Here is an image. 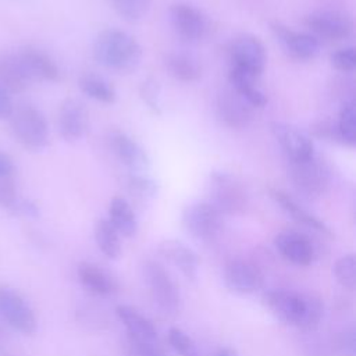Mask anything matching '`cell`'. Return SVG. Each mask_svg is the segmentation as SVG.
Returning <instances> with one entry per match:
<instances>
[{"instance_id":"cell-34","label":"cell","mask_w":356,"mask_h":356,"mask_svg":"<svg viewBox=\"0 0 356 356\" xmlns=\"http://www.w3.org/2000/svg\"><path fill=\"white\" fill-rule=\"evenodd\" d=\"M139 96L146 107L154 114L161 115L163 113V103H161V88L157 79L149 76L142 81L139 86Z\"/></svg>"},{"instance_id":"cell-23","label":"cell","mask_w":356,"mask_h":356,"mask_svg":"<svg viewBox=\"0 0 356 356\" xmlns=\"http://www.w3.org/2000/svg\"><path fill=\"white\" fill-rule=\"evenodd\" d=\"M31 79L54 82L60 78V70L54 60L44 51L33 47H26L18 53Z\"/></svg>"},{"instance_id":"cell-1","label":"cell","mask_w":356,"mask_h":356,"mask_svg":"<svg viewBox=\"0 0 356 356\" xmlns=\"http://www.w3.org/2000/svg\"><path fill=\"white\" fill-rule=\"evenodd\" d=\"M263 303L275 318L305 331L314 330L324 314V306L318 298L284 288L264 292Z\"/></svg>"},{"instance_id":"cell-19","label":"cell","mask_w":356,"mask_h":356,"mask_svg":"<svg viewBox=\"0 0 356 356\" xmlns=\"http://www.w3.org/2000/svg\"><path fill=\"white\" fill-rule=\"evenodd\" d=\"M268 195L298 224H300L309 229H313L316 232H320L325 236H332V231L324 221H321L318 217L312 214L307 209H305L299 202H296L285 191L278 189V188H270Z\"/></svg>"},{"instance_id":"cell-24","label":"cell","mask_w":356,"mask_h":356,"mask_svg":"<svg viewBox=\"0 0 356 356\" xmlns=\"http://www.w3.org/2000/svg\"><path fill=\"white\" fill-rule=\"evenodd\" d=\"M32 82L18 53L0 56V85L8 93H21Z\"/></svg>"},{"instance_id":"cell-26","label":"cell","mask_w":356,"mask_h":356,"mask_svg":"<svg viewBox=\"0 0 356 356\" xmlns=\"http://www.w3.org/2000/svg\"><path fill=\"white\" fill-rule=\"evenodd\" d=\"M107 220L115 231L127 238H131L138 231V220L129 202L122 196L111 197L107 209Z\"/></svg>"},{"instance_id":"cell-43","label":"cell","mask_w":356,"mask_h":356,"mask_svg":"<svg viewBox=\"0 0 356 356\" xmlns=\"http://www.w3.org/2000/svg\"><path fill=\"white\" fill-rule=\"evenodd\" d=\"M214 356H238L232 348H221Z\"/></svg>"},{"instance_id":"cell-41","label":"cell","mask_w":356,"mask_h":356,"mask_svg":"<svg viewBox=\"0 0 356 356\" xmlns=\"http://www.w3.org/2000/svg\"><path fill=\"white\" fill-rule=\"evenodd\" d=\"M14 111V106L10 97V93L0 85V120L10 118Z\"/></svg>"},{"instance_id":"cell-8","label":"cell","mask_w":356,"mask_h":356,"mask_svg":"<svg viewBox=\"0 0 356 356\" xmlns=\"http://www.w3.org/2000/svg\"><path fill=\"white\" fill-rule=\"evenodd\" d=\"M182 225L196 239L210 242L224 227L222 214L210 202H192L182 210Z\"/></svg>"},{"instance_id":"cell-21","label":"cell","mask_w":356,"mask_h":356,"mask_svg":"<svg viewBox=\"0 0 356 356\" xmlns=\"http://www.w3.org/2000/svg\"><path fill=\"white\" fill-rule=\"evenodd\" d=\"M115 316L125 327L127 338L142 342H157V330L154 324L139 310L128 305H118Z\"/></svg>"},{"instance_id":"cell-10","label":"cell","mask_w":356,"mask_h":356,"mask_svg":"<svg viewBox=\"0 0 356 356\" xmlns=\"http://www.w3.org/2000/svg\"><path fill=\"white\" fill-rule=\"evenodd\" d=\"M305 25L317 39L345 40L353 33V19L338 10H318L305 17Z\"/></svg>"},{"instance_id":"cell-14","label":"cell","mask_w":356,"mask_h":356,"mask_svg":"<svg viewBox=\"0 0 356 356\" xmlns=\"http://www.w3.org/2000/svg\"><path fill=\"white\" fill-rule=\"evenodd\" d=\"M216 110L218 120L232 129H243L253 121L254 107L229 85L217 95Z\"/></svg>"},{"instance_id":"cell-36","label":"cell","mask_w":356,"mask_h":356,"mask_svg":"<svg viewBox=\"0 0 356 356\" xmlns=\"http://www.w3.org/2000/svg\"><path fill=\"white\" fill-rule=\"evenodd\" d=\"M330 64L342 74H349L356 68V49L353 46L341 47L330 54Z\"/></svg>"},{"instance_id":"cell-16","label":"cell","mask_w":356,"mask_h":356,"mask_svg":"<svg viewBox=\"0 0 356 356\" xmlns=\"http://www.w3.org/2000/svg\"><path fill=\"white\" fill-rule=\"evenodd\" d=\"M57 125L60 136L65 142L74 143L82 139L89 125V114L85 104L75 97L65 99L58 108Z\"/></svg>"},{"instance_id":"cell-22","label":"cell","mask_w":356,"mask_h":356,"mask_svg":"<svg viewBox=\"0 0 356 356\" xmlns=\"http://www.w3.org/2000/svg\"><path fill=\"white\" fill-rule=\"evenodd\" d=\"M78 280L83 288L96 296H111L117 291V281L102 267L90 261H82L76 268Z\"/></svg>"},{"instance_id":"cell-35","label":"cell","mask_w":356,"mask_h":356,"mask_svg":"<svg viewBox=\"0 0 356 356\" xmlns=\"http://www.w3.org/2000/svg\"><path fill=\"white\" fill-rule=\"evenodd\" d=\"M168 343L179 356H202L196 342L181 328L171 327L167 334Z\"/></svg>"},{"instance_id":"cell-25","label":"cell","mask_w":356,"mask_h":356,"mask_svg":"<svg viewBox=\"0 0 356 356\" xmlns=\"http://www.w3.org/2000/svg\"><path fill=\"white\" fill-rule=\"evenodd\" d=\"M164 65L168 74L184 83L196 82L202 76V65L199 61L185 51H170L164 57Z\"/></svg>"},{"instance_id":"cell-33","label":"cell","mask_w":356,"mask_h":356,"mask_svg":"<svg viewBox=\"0 0 356 356\" xmlns=\"http://www.w3.org/2000/svg\"><path fill=\"white\" fill-rule=\"evenodd\" d=\"M114 11L128 22L142 19L150 10L152 0H108Z\"/></svg>"},{"instance_id":"cell-31","label":"cell","mask_w":356,"mask_h":356,"mask_svg":"<svg viewBox=\"0 0 356 356\" xmlns=\"http://www.w3.org/2000/svg\"><path fill=\"white\" fill-rule=\"evenodd\" d=\"M127 189L138 200H152L157 196L159 184L147 172H128Z\"/></svg>"},{"instance_id":"cell-42","label":"cell","mask_w":356,"mask_h":356,"mask_svg":"<svg viewBox=\"0 0 356 356\" xmlns=\"http://www.w3.org/2000/svg\"><path fill=\"white\" fill-rule=\"evenodd\" d=\"M14 161L11 157L3 152H0V177H11L14 172Z\"/></svg>"},{"instance_id":"cell-37","label":"cell","mask_w":356,"mask_h":356,"mask_svg":"<svg viewBox=\"0 0 356 356\" xmlns=\"http://www.w3.org/2000/svg\"><path fill=\"white\" fill-rule=\"evenodd\" d=\"M335 352L338 356H356V330L353 325L343 328L337 335Z\"/></svg>"},{"instance_id":"cell-9","label":"cell","mask_w":356,"mask_h":356,"mask_svg":"<svg viewBox=\"0 0 356 356\" xmlns=\"http://www.w3.org/2000/svg\"><path fill=\"white\" fill-rule=\"evenodd\" d=\"M168 15L174 32L185 42L197 43L203 40L210 31L207 15L191 3L178 1L171 4Z\"/></svg>"},{"instance_id":"cell-29","label":"cell","mask_w":356,"mask_h":356,"mask_svg":"<svg viewBox=\"0 0 356 356\" xmlns=\"http://www.w3.org/2000/svg\"><path fill=\"white\" fill-rule=\"evenodd\" d=\"M337 131V142L348 147H355L356 145V108L353 97L342 102L338 118L335 121Z\"/></svg>"},{"instance_id":"cell-3","label":"cell","mask_w":356,"mask_h":356,"mask_svg":"<svg viewBox=\"0 0 356 356\" xmlns=\"http://www.w3.org/2000/svg\"><path fill=\"white\" fill-rule=\"evenodd\" d=\"M207 193L210 203L224 216L241 214L248 207V192L241 179L222 170H214L207 177Z\"/></svg>"},{"instance_id":"cell-7","label":"cell","mask_w":356,"mask_h":356,"mask_svg":"<svg viewBox=\"0 0 356 356\" xmlns=\"http://www.w3.org/2000/svg\"><path fill=\"white\" fill-rule=\"evenodd\" d=\"M289 179L293 188L307 199H318L330 188L331 174L317 156L298 163H289Z\"/></svg>"},{"instance_id":"cell-12","label":"cell","mask_w":356,"mask_h":356,"mask_svg":"<svg viewBox=\"0 0 356 356\" xmlns=\"http://www.w3.org/2000/svg\"><path fill=\"white\" fill-rule=\"evenodd\" d=\"M270 29L289 57L299 61H307L318 56L321 49L320 40L312 33L295 31L280 21L270 22Z\"/></svg>"},{"instance_id":"cell-38","label":"cell","mask_w":356,"mask_h":356,"mask_svg":"<svg viewBox=\"0 0 356 356\" xmlns=\"http://www.w3.org/2000/svg\"><path fill=\"white\" fill-rule=\"evenodd\" d=\"M125 350L128 356H167L157 342H142L127 338Z\"/></svg>"},{"instance_id":"cell-27","label":"cell","mask_w":356,"mask_h":356,"mask_svg":"<svg viewBox=\"0 0 356 356\" xmlns=\"http://www.w3.org/2000/svg\"><path fill=\"white\" fill-rule=\"evenodd\" d=\"M79 90L89 99L103 104H113L117 100V90L108 79L95 72H85L78 79Z\"/></svg>"},{"instance_id":"cell-17","label":"cell","mask_w":356,"mask_h":356,"mask_svg":"<svg viewBox=\"0 0 356 356\" xmlns=\"http://www.w3.org/2000/svg\"><path fill=\"white\" fill-rule=\"evenodd\" d=\"M111 152L128 172H147L150 159L146 150L132 136L125 132L114 131L108 136Z\"/></svg>"},{"instance_id":"cell-6","label":"cell","mask_w":356,"mask_h":356,"mask_svg":"<svg viewBox=\"0 0 356 356\" xmlns=\"http://www.w3.org/2000/svg\"><path fill=\"white\" fill-rule=\"evenodd\" d=\"M229 68L257 79L267 65V50L263 42L252 33L235 36L228 46Z\"/></svg>"},{"instance_id":"cell-5","label":"cell","mask_w":356,"mask_h":356,"mask_svg":"<svg viewBox=\"0 0 356 356\" xmlns=\"http://www.w3.org/2000/svg\"><path fill=\"white\" fill-rule=\"evenodd\" d=\"M15 139L29 150H42L49 143V124L33 104H22L10 115Z\"/></svg>"},{"instance_id":"cell-11","label":"cell","mask_w":356,"mask_h":356,"mask_svg":"<svg viewBox=\"0 0 356 356\" xmlns=\"http://www.w3.org/2000/svg\"><path fill=\"white\" fill-rule=\"evenodd\" d=\"M0 317L15 331L29 335L36 331V316L29 303L13 288L0 284Z\"/></svg>"},{"instance_id":"cell-18","label":"cell","mask_w":356,"mask_h":356,"mask_svg":"<svg viewBox=\"0 0 356 356\" xmlns=\"http://www.w3.org/2000/svg\"><path fill=\"white\" fill-rule=\"evenodd\" d=\"M277 252L289 263L295 266H309L314 260L316 250L312 239L298 231H281L274 238Z\"/></svg>"},{"instance_id":"cell-2","label":"cell","mask_w":356,"mask_h":356,"mask_svg":"<svg viewBox=\"0 0 356 356\" xmlns=\"http://www.w3.org/2000/svg\"><path fill=\"white\" fill-rule=\"evenodd\" d=\"M93 58L104 68L128 74L138 68L142 60V46L128 32L106 28L97 33L92 47Z\"/></svg>"},{"instance_id":"cell-30","label":"cell","mask_w":356,"mask_h":356,"mask_svg":"<svg viewBox=\"0 0 356 356\" xmlns=\"http://www.w3.org/2000/svg\"><path fill=\"white\" fill-rule=\"evenodd\" d=\"M95 241L99 250L108 259H118L121 254V241L120 234L110 224L107 218H99L95 222Z\"/></svg>"},{"instance_id":"cell-15","label":"cell","mask_w":356,"mask_h":356,"mask_svg":"<svg viewBox=\"0 0 356 356\" xmlns=\"http://www.w3.org/2000/svg\"><path fill=\"white\" fill-rule=\"evenodd\" d=\"M224 282L235 293L249 295L263 286L264 277L261 270L252 261L234 259L224 268Z\"/></svg>"},{"instance_id":"cell-39","label":"cell","mask_w":356,"mask_h":356,"mask_svg":"<svg viewBox=\"0 0 356 356\" xmlns=\"http://www.w3.org/2000/svg\"><path fill=\"white\" fill-rule=\"evenodd\" d=\"M17 204V188L11 177H0V206L14 207Z\"/></svg>"},{"instance_id":"cell-20","label":"cell","mask_w":356,"mask_h":356,"mask_svg":"<svg viewBox=\"0 0 356 356\" xmlns=\"http://www.w3.org/2000/svg\"><path fill=\"white\" fill-rule=\"evenodd\" d=\"M159 253L191 281L197 278L199 257L193 249L178 239H164L159 243Z\"/></svg>"},{"instance_id":"cell-4","label":"cell","mask_w":356,"mask_h":356,"mask_svg":"<svg viewBox=\"0 0 356 356\" xmlns=\"http://www.w3.org/2000/svg\"><path fill=\"white\" fill-rule=\"evenodd\" d=\"M142 271L147 292L157 310L167 317L177 316L181 309V293L168 271L156 260H146Z\"/></svg>"},{"instance_id":"cell-28","label":"cell","mask_w":356,"mask_h":356,"mask_svg":"<svg viewBox=\"0 0 356 356\" xmlns=\"http://www.w3.org/2000/svg\"><path fill=\"white\" fill-rule=\"evenodd\" d=\"M228 85L235 89L250 106L254 108H263L267 103V96L256 85V79L236 70L229 68Z\"/></svg>"},{"instance_id":"cell-32","label":"cell","mask_w":356,"mask_h":356,"mask_svg":"<svg viewBox=\"0 0 356 356\" xmlns=\"http://www.w3.org/2000/svg\"><path fill=\"white\" fill-rule=\"evenodd\" d=\"M332 275L335 281L348 291H353L356 286V259L353 253L341 256L332 264Z\"/></svg>"},{"instance_id":"cell-40","label":"cell","mask_w":356,"mask_h":356,"mask_svg":"<svg viewBox=\"0 0 356 356\" xmlns=\"http://www.w3.org/2000/svg\"><path fill=\"white\" fill-rule=\"evenodd\" d=\"M312 131L316 136L337 142V131H335V122L331 120H318L312 125Z\"/></svg>"},{"instance_id":"cell-13","label":"cell","mask_w":356,"mask_h":356,"mask_svg":"<svg viewBox=\"0 0 356 356\" xmlns=\"http://www.w3.org/2000/svg\"><path fill=\"white\" fill-rule=\"evenodd\" d=\"M270 131L289 163L305 161L316 156L313 140L299 128L288 122L273 121Z\"/></svg>"}]
</instances>
